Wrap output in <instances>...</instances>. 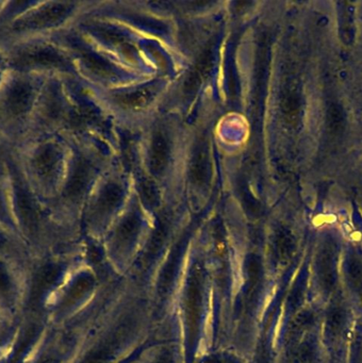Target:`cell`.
<instances>
[{"instance_id": "2", "label": "cell", "mask_w": 362, "mask_h": 363, "mask_svg": "<svg viewBox=\"0 0 362 363\" xmlns=\"http://www.w3.org/2000/svg\"><path fill=\"white\" fill-rule=\"evenodd\" d=\"M14 150L17 163L33 192L50 203L59 192L70 159V142L64 135H42Z\"/></svg>"}, {"instance_id": "7", "label": "cell", "mask_w": 362, "mask_h": 363, "mask_svg": "<svg viewBox=\"0 0 362 363\" xmlns=\"http://www.w3.org/2000/svg\"><path fill=\"white\" fill-rule=\"evenodd\" d=\"M30 260L0 258V310L15 323L25 313Z\"/></svg>"}, {"instance_id": "1", "label": "cell", "mask_w": 362, "mask_h": 363, "mask_svg": "<svg viewBox=\"0 0 362 363\" xmlns=\"http://www.w3.org/2000/svg\"><path fill=\"white\" fill-rule=\"evenodd\" d=\"M4 161L8 167L11 207L15 226L32 258L64 252L72 229L57 222L48 205L30 188L12 148L6 150Z\"/></svg>"}, {"instance_id": "18", "label": "cell", "mask_w": 362, "mask_h": 363, "mask_svg": "<svg viewBox=\"0 0 362 363\" xmlns=\"http://www.w3.org/2000/svg\"><path fill=\"white\" fill-rule=\"evenodd\" d=\"M9 147H10V146L6 143V141H4V140L2 139L1 135H0V156H4V154H6V150H8Z\"/></svg>"}, {"instance_id": "3", "label": "cell", "mask_w": 362, "mask_h": 363, "mask_svg": "<svg viewBox=\"0 0 362 363\" xmlns=\"http://www.w3.org/2000/svg\"><path fill=\"white\" fill-rule=\"evenodd\" d=\"M46 77L9 71L0 84V135L12 150L27 139Z\"/></svg>"}, {"instance_id": "5", "label": "cell", "mask_w": 362, "mask_h": 363, "mask_svg": "<svg viewBox=\"0 0 362 363\" xmlns=\"http://www.w3.org/2000/svg\"><path fill=\"white\" fill-rule=\"evenodd\" d=\"M79 10L77 3L35 0L31 8L0 33V50L23 40L55 35L75 22Z\"/></svg>"}, {"instance_id": "10", "label": "cell", "mask_w": 362, "mask_h": 363, "mask_svg": "<svg viewBox=\"0 0 362 363\" xmlns=\"http://www.w3.org/2000/svg\"><path fill=\"white\" fill-rule=\"evenodd\" d=\"M0 225L18 233L11 207L10 184L4 156H0Z\"/></svg>"}, {"instance_id": "12", "label": "cell", "mask_w": 362, "mask_h": 363, "mask_svg": "<svg viewBox=\"0 0 362 363\" xmlns=\"http://www.w3.org/2000/svg\"><path fill=\"white\" fill-rule=\"evenodd\" d=\"M34 3L35 0H4L0 10V33L31 8Z\"/></svg>"}, {"instance_id": "8", "label": "cell", "mask_w": 362, "mask_h": 363, "mask_svg": "<svg viewBox=\"0 0 362 363\" xmlns=\"http://www.w3.org/2000/svg\"><path fill=\"white\" fill-rule=\"evenodd\" d=\"M64 337L65 327H45L18 363H70L72 352H68Z\"/></svg>"}, {"instance_id": "19", "label": "cell", "mask_w": 362, "mask_h": 363, "mask_svg": "<svg viewBox=\"0 0 362 363\" xmlns=\"http://www.w3.org/2000/svg\"><path fill=\"white\" fill-rule=\"evenodd\" d=\"M4 0H0V10H1L2 6H4Z\"/></svg>"}, {"instance_id": "15", "label": "cell", "mask_w": 362, "mask_h": 363, "mask_svg": "<svg viewBox=\"0 0 362 363\" xmlns=\"http://www.w3.org/2000/svg\"><path fill=\"white\" fill-rule=\"evenodd\" d=\"M344 323V313L340 308L330 310L327 316V330L331 335H338Z\"/></svg>"}, {"instance_id": "4", "label": "cell", "mask_w": 362, "mask_h": 363, "mask_svg": "<svg viewBox=\"0 0 362 363\" xmlns=\"http://www.w3.org/2000/svg\"><path fill=\"white\" fill-rule=\"evenodd\" d=\"M1 50L10 71L46 78L79 77L70 55L51 35L23 40Z\"/></svg>"}, {"instance_id": "13", "label": "cell", "mask_w": 362, "mask_h": 363, "mask_svg": "<svg viewBox=\"0 0 362 363\" xmlns=\"http://www.w3.org/2000/svg\"><path fill=\"white\" fill-rule=\"evenodd\" d=\"M18 325L19 323L13 322L0 310V354L8 356L9 360Z\"/></svg>"}, {"instance_id": "17", "label": "cell", "mask_w": 362, "mask_h": 363, "mask_svg": "<svg viewBox=\"0 0 362 363\" xmlns=\"http://www.w3.org/2000/svg\"><path fill=\"white\" fill-rule=\"evenodd\" d=\"M9 67L8 63H6V56H4V50H0V84L4 82L6 76L8 75Z\"/></svg>"}, {"instance_id": "16", "label": "cell", "mask_w": 362, "mask_h": 363, "mask_svg": "<svg viewBox=\"0 0 362 363\" xmlns=\"http://www.w3.org/2000/svg\"><path fill=\"white\" fill-rule=\"evenodd\" d=\"M300 363H313L314 361V352L311 345H306L300 352Z\"/></svg>"}, {"instance_id": "9", "label": "cell", "mask_w": 362, "mask_h": 363, "mask_svg": "<svg viewBox=\"0 0 362 363\" xmlns=\"http://www.w3.org/2000/svg\"><path fill=\"white\" fill-rule=\"evenodd\" d=\"M4 257L23 260H30L32 258L29 250L18 233L0 225V258Z\"/></svg>"}, {"instance_id": "14", "label": "cell", "mask_w": 362, "mask_h": 363, "mask_svg": "<svg viewBox=\"0 0 362 363\" xmlns=\"http://www.w3.org/2000/svg\"><path fill=\"white\" fill-rule=\"evenodd\" d=\"M347 277L355 292L362 295V262L356 257H351L347 262Z\"/></svg>"}, {"instance_id": "6", "label": "cell", "mask_w": 362, "mask_h": 363, "mask_svg": "<svg viewBox=\"0 0 362 363\" xmlns=\"http://www.w3.org/2000/svg\"><path fill=\"white\" fill-rule=\"evenodd\" d=\"M70 120V105L63 78L47 77L38 94L26 141L42 135H65Z\"/></svg>"}, {"instance_id": "11", "label": "cell", "mask_w": 362, "mask_h": 363, "mask_svg": "<svg viewBox=\"0 0 362 363\" xmlns=\"http://www.w3.org/2000/svg\"><path fill=\"white\" fill-rule=\"evenodd\" d=\"M317 278L325 292H330L336 284V258L334 250L324 248L317 257Z\"/></svg>"}]
</instances>
